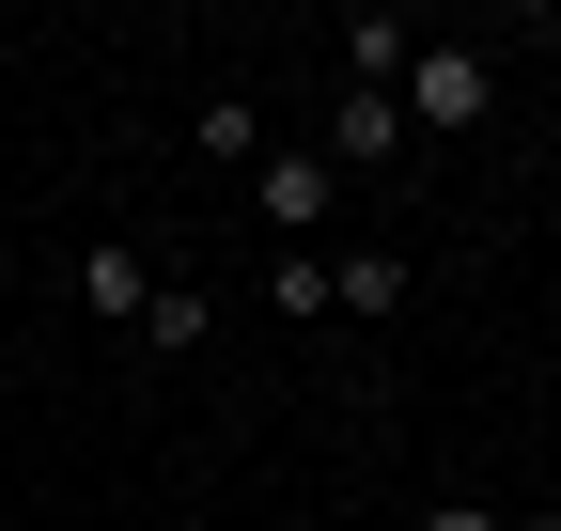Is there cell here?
<instances>
[{
    "mask_svg": "<svg viewBox=\"0 0 561 531\" xmlns=\"http://www.w3.org/2000/svg\"><path fill=\"white\" fill-rule=\"evenodd\" d=\"M390 110H405V142H421V125H483V110H500V63H483V47H421Z\"/></svg>",
    "mask_w": 561,
    "mask_h": 531,
    "instance_id": "obj_1",
    "label": "cell"
},
{
    "mask_svg": "<svg viewBox=\"0 0 561 531\" xmlns=\"http://www.w3.org/2000/svg\"><path fill=\"white\" fill-rule=\"evenodd\" d=\"M265 313H328V250H280L265 266Z\"/></svg>",
    "mask_w": 561,
    "mask_h": 531,
    "instance_id": "obj_8",
    "label": "cell"
},
{
    "mask_svg": "<svg viewBox=\"0 0 561 531\" xmlns=\"http://www.w3.org/2000/svg\"><path fill=\"white\" fill-rule=\"evenodd\" d=\"M421 531H500V516H483V500H437V516H421Z\"/></svg>",
    "mask_w": 561,
    "mask_h": 531,
    "instance_id": "obj_10",
    "label": "cell"
},
{
    "mask_svg": "<svg viewBox=\"0 0 561 531\" xmlns=\"http://www.w3.org/2000/svg\"><path fill=\"white\" fill-rule=\"evenodd\" d=\"M405 63H421L405 16H343V94H405Z\"/></svg>",
    "mask_w": 561,
    "mask_h": 531,
    "instance_id": "obj_3",
    "label": "cell"
},
{
    "mask_svg": "<svg viewBox=\"0 0 561 531\" xmlns=\"http://www.w3.org/2000/svg\"><path fill=\"white\" fill-rule=\"evenodd\" d=\"M203 157L250 172V157H265V110H250V94H203Z\"/></svg>",
    "mask_w": 561,
    "mask_h": 531,
    "instance_id": "obj_7",
    "label": "cell"
},
{
    "mask_svg": "<svg viewBox=\"0 0 561 531\" xmlns=\"http://www.w3.org/2000/svg\"><path fill=\"white\" fill-rule=\"evenodd\" d=\"M47 531H94V516H47Z\"/></svg>",
    "mask_w": 561,
    "mask_h": 531,
    "instance_id": "obj_12",
    "label": "cell"
},
{
    "mask_svg": "<svg viewBox=\"0 0 561 531\" xmlns=\"http://www.w3.org/2000/svg\"><path fill=\"white\" fill-rule=\"evenodd\" d=\"M312 157H328V172H375V157H405V110H390V94H343V125H328Z\"/></svg>",
    "mask_w": 561,
    "mask_h": 531,
    "instance_id": "obj_4",
    "label": "cell"
},
{
    "mask_svg": "<svg viewBox=\"0 0 561 531\" xmlns=\"http://www.w3.org/2000/svg\"><path fill=\"white\" fill-rule=\"evenodd\" d=\"M328 188H343V172H328L312 142H265V157H250V204H265L280 250H312V235H328Z\"/></svg>",
    "mask_w": 561,
    "mask_h": 531,
    "instance_id": "obj_2",
    "label": "cell"
},
{
    "mask_svg": "<svg viewBox=\"0 0 561 531\" xmlns=\"http://www.w3.org/2000/svg\"><path fill=\"white\" fill-rule=\"evenodd\" d=\"M79 297L140 328V297H157V250H140V235H94V266H79Z\"/></svg>",
    "mask_w": 561,
    "mask_h": 531,
    "instance_id": "obj_5",
    "label": "cell"
},
{
    "mask_svg": "<svg viewBox=\"0 0 561 531\" xmlns=\"http://www.w3.org/2000/svg\"><path fill=\"white\" fill-rule=\"evenodd\" d=\"M500 531H561V500H546V516H500Z\"/></svg>",
    "mask_w": 561,
    "mask_h": 531,
    "instance_id": "obj_11",
    "label": "cell"
},
{
    "mask_svg": "<svg viewBox=\"0 0 561 531\" xmlns=\"http://www.w3.org/2000/svg\"><path fill=\"white\" fill-rule=\"evenodd\" d=\"M328 313H359V328L405 313V250H343V266H328Z\"/></svg>",
    "mask_w": 561,
    "mask_h": 531,
    "instance_id": "obj_6",
    "label": "cell"
},
{
    "mask_svg": "<svg viewBox=\"0 0 561 531\" xmlns=\"http://www.w3.org/2000/svg\"><path fill=\"white\" fill-rule=\"evenodd\" d=\"M140 344H157V360H187V344H203V297H172V282H157V297H140Z\"/></svg>",
    "mask_w": 561,
    "mask_h": 531,
    "instance_id": "obj_9",
    "label": "cell"
}]
</instances>
